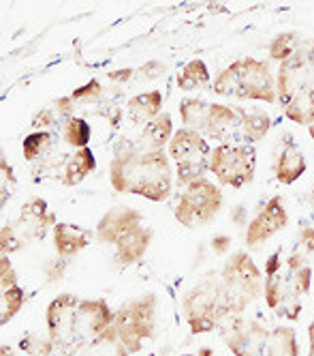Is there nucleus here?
Instances as JSON below:
<instances>
[{
  "label": "nucleus",
  "instance_id": "nucleus-1",
  "mask_svg": "<svg viewBox=\"0 0 314 356\" xmlns=\"http://www.w3.org/2000/svg\"><path fill=\"white\" fill-rule=\"evenodd\" d=\"M114 191L165 202L173 189V172L165 150H120L110 163Z\"/></svg>",
  "mask_w": 314,
  "mask_h": 356
},
{
  "label": "nucleus",
  "instance_id": "nucleus-2",
  "mask_svg": "<svg viewBox=\"0 0 314 356\" xmlns=\"http://www.w3.org/2000/svg\"><path fill=\"white\" fill-rule=\"evenodd\" d=\"M312 286L310 256L302 249L284 253L276 249L265 262V288L263 296L268 307L282 320H299L304 309V296Z\"/></svg>",
  "mask_w": 314,
  "mask_h": 356
},
{
  "label": "nucleus",
  "instance_id": "nucleus-3",
  "mask_svg": "<svg viewBox=\"0 0 314 356\" xmlns=\"http://www.w3.org/2000/svg\"><path fill=\"white\" fill-rule=\"evenodd\" d=\"M96 241L114 251L120 266L137 264L152 245L154 230L146 217L130 207H114L96 223Z\"/></svg>",
  "mask_w": 314,
  "mask_h": 356
},
{
  "label": "nucleus",
  "instance_id": "nucleus-4",
  "mask_svg": "<svg viewBox=\"0 0 314 356\" xmlns=\"http://www.w3.org/2000/svg\"><path fill=\"white\" fill-rule=\"evenodd\" d=\"M182 122L218 144H244V118L240 106L184 99L180 104Z\"/></svg>",
  "mask_w": 314,
  "mask_h": 356
},
{
  "label": "nucleus",
  "instance_id": "nucleus-5",
  "mask_svg": "<svg viewBox=\"0 0 314 356\" xmlns=\"http://www.w3.org/2000/svg\"><path fill=\"white\" fill-rule=\"evenodd\" d=\"M212 90L220 97H233L244 101H265L276 104L278 90L276 80L272 75L270 63L259 58H240L233 60L227 69L218 73Z\"/></svg>",
  "mask_w": 314,
  "mask_h": 356
},
{
  "label": "nucleus",
  "instance_id": "nucleus-6",
  "mask_svg": "<svg viewBox=\"0 0 314 356\" xmlns=\"http://www.w3.org/2000/svg\"><path fill=\"white\" fill-rule=\"evenodd\" d=\"M220 288L229 318L246 314L250 305L263 294L265 275L259 270L246 251H235L227 258L220 273Z\"/></svg>",
  "mask_w": 314,
  "mask_h": 356
},
{
  "label": "nucleus",
  "instance_id": "nucleus-7",
  "mask_svg": "<svg viewBox=\"0 0 314 356\" xmlns=\"http://www.w3.org/2000/svg\"><path fill=\"white\" fill-rule=\"evenodd\" d=\"M182 309H184V318L193 335L212 333V330L220 328L229 318L220 288V275L212 270L199 284H195L182 296Z\"/></svg>",
  "mask_w": 314,
  "mask_h": 356
},
{
  "label": "nucleus",
  "instance_id": "nucleus-8",
  "mask_svg": "<svg viewBox=\"0 0 314 356\" xmlns=\"http://www.w3.org/2000/svg\"><path fill=\"white\" fill-rule=\"evenodd\" d=\"M156 314H159V300L154 294H141L116 309L114 326L118 330L120 341L130 354L141 352L143 343L156 333Z\"/></svg>",
  "mask_w": 314,
  "mask_h": 356
},
{
  "label": "nucleus",
  "instance_id": "nucleus-9",
  "mask_svg": "<svg viewBox=\"0 0 314 356\" xmlns=\"http://www.w3.org/2000/svg\"><path fill=\"white\" fill-rule=\"evenodd\" d=\"M169 157L177 168V185L186 187L199 178H205L209 172V159H212V148L207 140L189 127L177 129L169 142Z\"/></svg>",
  "mask_w": 314,
  "mask_h": 356
},
{
  "label": "nucleus",
  "instance_id": "nucleus-10",
  "mask_svg": "<svg viewBox=\"0 0 314 356\" xmlns=\"http://www.w3.org/2000/svg\"><path fill=\"white\" fill-rule=\"evenodd\" d=\"M223 209V191L207 178H199V181L191 183L180 193L177 204L173 209L175 219L195 230V227L207 225Z\"/></svg>",
  "mask_w": 314,
  "mask_h": 356
},
{
  "label": "nucleus",
  "instance_id": "nucleus-11",
  "mask_svg": "<svg viewBox=\"0 0 314 356\" xmlns=\"http://www.w3.org/2000/svg\"><path fill=\"white\" fill-rule=\"evenodd\" d=\"M256 150L250 144H218L212 148L209 172L223 187L242 189L254 181Z\"/></svg>",
  "mask_w": 314,
  "mask_h": 356
},
{
  "label": "nucleus",
  "instance_id": "nucleus-12",
  "mask_svg": "<svg viewBox=\"0 0 314 356\" xmlns=\"http://www.w3.org/2000/svg\"><path fill=\"white\" fill-rule=\"evenodd\" d=\"M220 333L223 341L235 356H263L272 330H268L259 320L240 314L227 318L220 326Z\"/></svg>",
  "mask_w": 314,
  "mask_h": 356
},
{
  "label": "nucleus",
  "instance_id": "nucleus-13",
  "mask_svg": "<svg viewBox=\"0 0 314 356\" xmlns=\"http://www.w3.org/2000/svg\"><path fill=\"white\" fill-rule=\"evenodd\" d=\"M116 312L103 298H82L73 318V346L84 348L98 335H103L110 326H114Z\"/></svg>",
  "mask_w": 314,
  "mask_h": 356
},
{
  "label": "nucleus",
  "instance_id": "nucleus-14",
  "mask_svg": "<svg viewBox=\"0 0 314 356\" xmlns=\"http://www.w3.org/2000/svg\"><path fill=\"white\" fill-rule=\"evenodd\" d=\"M56 215L47 211V202L39 195L28 197L21 204L19 217L15 223H7L9 230L13 232V236L19 241V245L24 247L30 241H41L45 238V234L49 230L56 227Z\"/></svg>",
  "mask_w": 314,
  "mask_h": 356
},
{
  "label": "nucleus",
  "instance_id": "nucleus-15",
  "mask_svg": "<svg viewBox=\"0 0 314 356\" xmlns=\"http://www.w3.org/2000/svg\"><path fill=\"white\" fill-rule=\"evenodd\" d=\"M80 300H82L80 296L62 292L47 305L45 309L47 337L56 343V348L73 346V318Z\"/></svg>",
  "mask_w": 314,
  "mask_h": 356
},
{
  "label": "nucleus",
  "instance_id": "nucleus-16",
  "mask_svg": "<svg viewBox=\"0 0 314 356\" xmlns=\"http://www.w3.org/2000/svg\"><path fill=\"white\" fill-rule=\"evenodd\" d=\"M286 223H289V213H286L282 195L270 197L265 204L261 207V211L252 217V221L248 223L246 245H250V247L263 245L268 238H272L274 234L284 230Z\"/></svg>",
  "mask_w": 314,
  "mask_h": 356
},
{
  "label": "nucleus",
  "instance_id": "nucleus-17",
  "mask_svg": "<svg viewBox=\"0 0 314 356\" xmlns=\"http://www.w3.org/2000/svg\"><path fill=\"white\" fill-rule=\"evenodd\" d=\"M304 172H306L304 150L291 136H286L280 142V148L276 152L274 174L282 185H293L295 181H299V178L304 176Z\"/></svg>",
  "mask_w": 314,
  "mask_h": 356
},
{
  "label": "nucleus",
  "instance_id": "nucleus-18",
  "mask_svg": "<svg viewBox=\"0 0 314 356\" xmlns=\"http://www.w3.org/2000/svg\"><path fill=\"white\" fill-rule=\"evenodd\" d=\"M51 236H54L56 253L60 258L69 260V258L77 256L80 251H84L96 234L92 230H86V227L75 225V223L58 221L54 230H51Z\"/></svg>",
  "mask_w": 314,
  "mask_h": 356
},
{
  "label": "nucleus",
  "instance_id": "nucleus-19",
  "mask_svg": "<svg viewBox=\"0 0 314 356\" xmlns=\"http://www.w3.org/2000/svg\"><path fill=\"white\" fill-rule=\"evenodd\" d=\"M173 134V118L165 112L141 127L137 150H163L165 146H169Z\"/></svg>",
  "mask_w": 314,
  "mask_h": 356
},
{
  "label": "nucleus",
  "instance_id": "nucleus-20",
  "mask_svg": "<svg viewBox=\"0 0 314 356\" xmlns=\"http://www.w3.org/2000/svg\"><path fill=\"white\" fill-rule=\"evenodd\" d=\"M96 170V157L90 148H80L75 150L71 159L67 161L64 176H62V185L64 187H77L84 183L86 178Z\"/></svg>",
  "mask_w": 314,
  "mask_h": 356
},
{
  "label": "nucleus",
  "instance_id": "nucleus-21",
  "mask_svg": "<svg viewBox=\"0 0 314 356\" xmlns=\"http://www.w3.org/2000/svg\"><path fill=\"white\" fill-rule=\"evenodd\" d=\"M128 114L135 122L148 124L150 120H154L156 116L163 114V95L159 90H148V92L130 97Z\"/></svg>",
  "mask_w": 314,
  "mask_h": 356
},
{
  "label": "nucleus",
  "instance_id": "nucleus-22",
  "mask_svg": "<svg viewBox=\"0 0 314 356\" xmlns=\"http://www.w3.org/2000/svg\"><path fill=\"white\" fill-rule=\"evenodd\" d=\"M284 116L297 124H314V88H304L282 106Z\"/></svg>",
  "mask_w": 314,
  "mask_h": 356
},
{
  "label": "nucleus",
  "instance_id": "nucleus-23",
  "mask_svg": "<svg viewBox=\"0 0 314 356\" xmlns=\"http://www.w3.org/2000/svg\"><path fill=\"white\" fill-rule=\"evenodd\" d=\"M77 356H130L126 346L120 341L116 326H110L103 335L84 346Z\"/></svg>",
  "mask_w": 314,
  "mask_h": 356
},
{
  "label": "nucleus",
  "instance_id": "nucleus-24",
  "mask_svg": "<svg viewBox=\"0 0 314 356\" xmlns=\"http://www.w3.org/2000/svg\"><path fill=\"white\" fill-rule=\"evenodd\" d=\"M263 356H299L297 333L293 326H276L270 333V341Z\"/></svg>",
  "mask_w": 314,
  "mask_h": 356
},
{
  "label": "nucleus",
  "instance_id": "nucleus-25",
  "mask_svg": "<svg viewBox=\"0 0 314 356\" xmlns=\"http://www.w3.org/2000/svg\"><path fill=\"white\" fill-rule=\"evenodd\" d=\"M209 84V71H207V65L199 58L195 60H189L182 71L177 73V88L180 90H201V88H207Z\"/></svg>",
  "mask_w": 314,
  "mask_h": 356
},
{
  "label": "nucleus",
  "instance_id": "nucleus-26",
  "mask_svg": "<svg viewBox=\"0 0 314 356\" xmlns=\"http://www.w3.org/2000/svg\"><path fill=\"white\" fill-rule=\"evenodd\" d=\"M73 110H75V101L71 97H60L51 101V106L43 108L37 118L33 120V127H54L60 120L67 122L69 118H73Z\"/></svg>",
  "mask_w": 314,
  "mask_h": 356
},
{
  "label": "nucleus",
  "instance_id": "nucleus-27",
  "mask_svg": "<svg viewBox=\"0 0 314 356\" xmlns=\"http://www.w3.org/2000/svg\"><path fill=\"white\" fill-rule=\"evenodd\" d=\"M242 118H244V144L252 146L268 136L270 127H272V118L265 112L242 108Z\"/></svg>",
  "mask_w": 314,
  "mask_h": 356
},
{
  "label": "nucleus",
  "instance_id": "nucleus-28",
  "mask_svg": "<svg viewBox=\"0 0 314 356\" xmlns=\"http://www.w3.org/2000/svg\"><path fill=\"white\" fill-rule=\"evenodd\" d=\"M90 138H92V129H90V124L84 118L73 116L67 122H62V140L69 146H73L75 150L88 148Z\"/></svg>",
  "mask_w": 314,
  "mask_h": 356
},
{
  "label": "nucleus",
  "instance_id": "nucleus-29",
  "mask_svg": "<svg viewBox=\"0 0 314 356\" xmlns=\"http://www.w3.org/2000/svg\"><path fill=\"white\" fill-rule=\"evenodd\" d=\"M302 43H304V39L297 33H280L270 41V47H268L270 49V58L278 60V63L289 60L302 47Z\"/></svg>",
  "mask_w": 314,
  "mask_h": 356
},
{
  "label": "nucleus",
  "instance_id": "nucleus-30",
  "mask_svg": "<svg viewBox=\"0 0 314 356\" xmlns=\"http://www.w3.org/2000/svg\"><path fill=\"white\" fill-rule=\"evenodd\" d=\"M0 296H3V316H0V324H9L21 309V305L26 300V294L19 286H11V288H3L0 290Z\"/></svg>",
  "mask_w": 314,
  "mask_h": 356
},
{
  "label": "nucleus",
  "instance_id": "nucleus-31",
  "mask_svg": "<svg viewBox=\"0 0 314 356\" xmlns=\"http://www.w3.org/2000/svg\"><path fill=\"white\" fill-rule=\"evenodd\" d=\"M51 142H54V136L49 131H37L30 134L28 138L24 140V159L26 161H37L39 157H43L45 152L51 148Z\"/></svg>",
  "mask_w": 314,
  "mask_h": 356
},
{
  "label": "nucleus",
  "instance_id": "nucleus-32",
  "mask_svg": "<svg viewBox=\"0 0 314 356\" xmlns=\"http://www.w3.org/2000/svg\"><path fill=\"white\" fill-rule=\"evenodd\" d=\"M19 348H21L26 354H28V356H51V352H54L56 343L51 341L49 337H45V335L30 333V335H24V337H21Z\"/></svg>",
  "mask_w": 314,
  "mask_h": 356
},
{
  "label": "nucleus",
  "instance_id": "nucleus-33",
  "mask_svg": "<svg viewBox=\"0 0 314 356\" xmlns=\"http://www.w3.org/2000/svg\"><path fill=\"white\" fill-rule=\"evenodd\" d=\"M299 52H302V58H304V69H306V75H308V82L314 86V37L306 39L302 43Z\"/></svg>",
  "mask_w": 314,
  "mask_h": 356
},
{
  "label": "nucleus",
  "instance_id": "nucleus-34",
  "mask_svg": "<svg viewBox=\"0 0 314 356\" xmlns=\"http://www.w3.org/2000/svg\"><path fill=\"white\" fill-rule=\"evenodd\" d=\"M43 275H45V282L47 284H56L60 282V279L64 277V258H54L49 260L45 266H43Z\"/></svg>",
  "mask_w": 314,
  "mask_h": 356
},
{
  "label": "nucleus",
  "instance_id": "nucleus-35",
  "mask_svg": "<svg viewBox=\"0 0 314 356\" xmlns=\"http://www.w3.org/2000/svg\"><path fill=\"white\" fill-rule=\"evenodd\" d=\"M11 286H17V275L9 256H3L0 258V290L11 288Z\"/></svg>",
  "mask_w": 314,
  "mask_h": 356
},
{
  "label": "nucleus",
  "instance_id": "nucleus-36",
  "mask_svg": "<svg viewBox=\"0 0 314 356\" xmlns=\"http://www.w3.org/2000/svg\"><path fill=\"white\" fill-rule=\"evenodd\" d=\"M101 92V84L96 82V80H92V82H88L86 86H82V88H77V90H73V95H71V99L73 101H84V99H96V95Z\"/></svg>",
  "mask_w": 314,
  "mask_h": 356
},
{
  "label": "nucleus",
  "instance_id": "nucleus-37",
  "mask_svg": "<svg viewBox=\"0 0 314 356\" xmlns=\"http://www.w3.org/2000/svg\"><path fill=\"white\" fill-rule=\"evenodd\" d=\"M297 249H302L308 256L314 253V227H304L297 236Z\"/></svg>",
  "mask_w": 314,
  "mask_h": 356
},
{
  "label": "nucleus",
  "instance_id": "nucleus-38",
  "mask_svg": "<svg viewBox=\"0 0 314 356\" xmlns=\"http://www.w3.org/2000/svg\"><path fill=\"white\" fill-rule=\"evenodd\" d=\"M139 73L146 75V78H150V80L161 78V75L165 73V63H161V60H148L146 65H141Z\"/></svg>",
  "mask_w": 314,
  "mask_h": 356
},
{
  "label": "nucleus",
  "instance_id": "nucleus-39",
  "mask_svg": "<svg viewBox=\"0 0 314 356\" xmlns=\"http://www.w3.org/2000/svg\"><path fill=\"white\" fill-rule=\"evenodd\" d=\"M135 75V71L130 69V67H124V69H116V71H110L107 73V78L112 80V82H116V84H126L130 78Z\"/></svg>",
  "mask_w": 314,
  "mask_h": 356
},
{
  "label": "nucleus",
  "instance_id": "nucleus-40",
  "mask_svg": "<svg viewBox=\"0 0 314 356\" xmlns=\"http://www.w3.org/2000/svg\"><path fill=\"white\" fill-rule=\"evenodd\" d=\"M229 247H231V238L229 236H225V234H220V236H214V241H212V249L216 251V253H227L229 251Z\"/></svg>",
  "mask_w": 314,
  "mask_h": 356
},
{
  "label": "nucleus",
  "instance_id": "nucleus-41",
  "mask_svg": "<svg viewBox=\"0 0 314 356\" xmlns=\"http://www.w3.org/2000/svg\"><path fill=\"white\" fill-rule=\"evenodd\" d=\"M182 356H216L212 350H209V348H201L199 352H195V354H182Z\"/></svg>",
  "mask_w": 314,
  "mask_h": 356
},
{
  "label": "nucleus",
  "instance_id": "nucleus-42",
  "mask_svg": "<svg viewBox=\"0 0 314 356\" xmlns=\"http://www.w3.org/2000/svg\"><path fill=\"white\" fill-rule=\"evenodd\" d=\"M308 337H310V350H314V320L308 326Z\"/></svg>",
  "mask_w": 314,
  "mask_h": 356
},
{
  "label": "nucleus",
  "instance_id": "nucleus-43",
  "mask_svg": "<svg viewBox=\"0 0 314 356\" xmlns=\"http://www.w3.org/2000/svg\"><path fill=\"white\" fill-rule=\"evenodd\" d=\"M0 354H3V356H13V352H11V348H9V346H3V350H0Z\"/></svg>",
  "mask_w": 314,
  "mask_h": 356
},
{
  "label": "nucleus",
  "instance_id": "nucleus-44",
  "mask_svg": "<svg viewBox=\"0 0 314 356\" xmlns=\"http://www.w3.org/2000/svg\"><path fill=\"white\" fill-rule=\"evenodd\" d=\"M310 202H312V209H314V185H312V191H310Z\"/></svg>",
  "mask_w": 314,
  "mask_h": 356
},
{
  "label": "nucleus",
  "instance_id": "nucleus-45",
  "mask_svg": "<svg viewBox=\"0 0 314 356\" xmlns=\"http://www.w3.org/2000/svg\"><path fill=\"white\" fill-rule=\"evenodd\" d=\"M308 129H310V138H312V142H314V124H312V127H308Z\"/></svg>",
  "mask_w": 314,
  "mask_h": 356
}]
</instances>
